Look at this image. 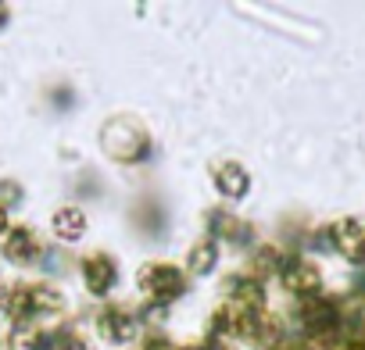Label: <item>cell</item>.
<instances>
[{
  "instance_id": "cell-1",
  "label": "cell",
  "mask_w": 365,
  "mask_h": 350,
  "mask_svg": "<svg viewBox=\"0 0 365 350\" xmlns=\"http://www.w3.org/2000/svg\"><path fill=\"white\" fill-rule=\"evenodd\" d=\"M190 290L187 268H179L172 261H143L136 268V293L147 311H168L175 300H182Z\"/></svg>"
},
{
  "instance_id": "cell-2",
  "label": "cell",
  "mask_w": 365,
  "mask_h": 350,
  "mask_svg": "<svg viewBox=\"0 0 365 350\" xmlns=\"http://www.w3.org/2000/svg\"><path fill=\"white\" fill-rule=\"evenodd\" d=\"M93 332H97V339L108 343V346H125V343H133L136 336H143V325H140V314H136L129 304L108 300V304L93 314Z\"/></svg>"
},
{
  "instance_id": "cell-3",
  "label": "cell",
  "mask_w": 365,
  "mask_h": 350,
  "mask_svg": "<svg viewBox=\"0 0 365 350\" xmlns=\"http://www.w3.org/2000/svg\"><path fill=\"white\" fill-rule=\"evenodd\" d=\"M79 279H83V290L90 293V297H97V300H108L115 290H118V279H122V272H118V261L108 254V250H86L83 258H79Z\"/></svg>"
},
{
  "instance_id": "cell-4",
  "label": "cell",
  "mask_w": 365,
  "mask_h": 350,
  "mask_svg": "<svg viewBox=\"0 0 365 350\" xmlns=\"http://www.w3.org/2000/svg\"><path fill=\"white\" fill-rule=\"evenodd\" d=\"M279 282L290 297L297 300H308V297H319L322 286H326V275H322V265L308 254H290L283 272H279Z\"/></svg>"
},
{
  "instance_id": "cell-5",
  "label": "cell",
  "mask_w": 365,
  "mask_h": 350,
  "mask_svg": "<svg viewBox=\"0 0 365 350\" xmlns=\"http://www.w3.org/2000/svg\"><path fill=\"white\" fill-rule=\"evenodd\" d=\"M43 254H47V247L33 226H11L8 236L0 240V258L15 268H29V265L43 261Z\"/></svg>"
},
{
  "instance_id": "cell-6",
  "label": "cell",
  "mask_w": 365,
  "mask_h": 350,
  "mask_svg": "<svg viewBox=\"0 0 365 350\" xmlns=\"http://www.w3.org/2000/svg\"><path fill=\"white\" fill-rule=\"evenodd\" d=\"M226 304H233L237 311L244 314H265L269 311V290L262 279H255L251 272H237V275H226Z\"/></svg>"
},
{
  "instance_id": "cell-7",
  "label": "cell",
  "mask_w": 365,
  "mask_h": 350,
  "mask_svg": "<svg viewBox=\"0 0 365 350\" xmlns=\"http://www.w3.org/2000/svg\"><path fill=\"white\" fill-rule=\"evenodd\" d=\"M0 314H4L15 329H29L36 322L29 282H0Z\"/></svg>"
},
{
  "instance_id": "cell-8",
  "label": "cell",
  "mask_w": 365,
  "mask_h": 350,
  "mask_svg": "<svg viewBox=\"0 0 365 350\" xmlns=\"http://www.w3.org/2000/svg\"><path fill=\"white\" fill-rule=\"evenodd\" d=\"M212 183H215V193L222 201L237 204L251 193V171L240 161H219V164H212Z\"/></svg>"
},
{
  "instance_id": "cell-9",
  "label": "cell",
  "mask_w": 365,
  "mask_h": 350,
  "mask_svg": "<svg viewBox=\"0 0 365 350\" xmlns=\"http://www.w3.org/2000/svg\"><path fill=\"white\" fill-rule=\"evenodd\" d=\"M104 150H108L118 164H136V161H143V157L150 154V139H147V132H143L136 122L125 118V132L104 136Z\"/></svg>"
},
{
  "instance_id": "cell-10",
  "label": "cell",
  "mask_w": 365,
  "mask_h": 350,
  "mask_svg": "<svg viewBox=\"0 0 365 350\" xmlns=\"http://www.w3.org/2000/svg\"><path fill=\"white\" fill-rule=\"evenodd\" d=\"M361 240H365V222L354 218V215H340V218H333V222L326 226V243H329V250H336L344 261L361 247Z\"/></svg>"
},
{
  "instance_id": "cell-11",
  "label": "cell",
  "mask_w": 365,
  "mask_h": 350,
  "mask_svg": "<svg viewBox=\"0 0 365 350\" xmlns=\"http://www.w3.org/2000/svg\"><path fill=\"white\" fill-rule=\"evenodd\" d=\"M51 233H54V240H58V243L72 247V243L86 240V233H90V218H86V211H83V208L65 204V208H58V211L51 215Z\"/></svg>"
},
{
  "instance_id": "cell-12",
  "label": "cell",
  "mask_w": 365,
  "mask_h": 350,
  "mask_svg": "<svg viewBox=\"0 0 365 350\" xmlns=\"http://www.w3.org/2000/svg\"><path fill=\"white\" fill-rule=\"evenodd\" d=\"M219 265H222V243L219 240L201 236V240L190 243V250H187V275L205 279V275H215Z\"/></svg>"
},
{
  "instance_id": "cell-13",
  "label": "cell",
  "mask_w": 365,
  "mask_h": 350,
  "mask_svg": "<svg viewBox=\"0 0 365 350\" xmlns=\"http://www.w3.org/2000/svg\"><path fill=\"white\" fill-rule=\"evenodd\" d=\"M287 250L283 247H276V243H258L255 250H251V258H247V272L255 275V279H279V272H283V265H287Z\"/></svg>"
},
{
  "instance_id": "cell-14",
  "label": "cell",
  "mask_w": 365,
  "mask_h": 350,
  "mask_svg": "<svg viewBox=\"0 0 365 350\" xmlns=\"http://www.w3.org/2000/svg\"><path fill=\"white\" fill-rule=\"evenodd\" d=\"M33 290V314L36 318H58L68 307V297L58 282H29Z\"/></svg>"
},
{
  "instance_id": "cell-15",
  "label": "cell",
  "mask_w": 365,
  "mask_h": 350,
  "mask_svg": "<svg viewBox=\"0 0 365 350\" xmlns=\"http://www.w3.org/2000/svg\"><path fill=\"white\" fill-rule=\"evenodd\" d=\"M240 226V218L230 211V208H208L205 211V236H212V240H219V243H230V236H233V229Z\"/></svg>"
},
{
  "instance_id": "cell-16",
  "label": "cell",
  "mask_w": 365,
  "mask_h": 350,
  "mask_svg": "<svg viewBox=\"0 0 365 350\" xmlns=\"http://www.w3.org/2000/svg\"><path fill=\"white\" fill-rule=\"evenodd\" d=\"M54 350H97V346L79 325H58L54 329Z\"/></svg>"
},
{
  "instance_id": "cell-17",
  "label": "cell",
  "mask_w": 365,
  "mask_h": 350,
  "mask_svg": "<svg viewBox=\"0 0 365 350\" xmlns=\"http://www.w3.org/2000/svg\"><path fill=\"white\" fill-rule=\"evenodd\" d=\"M22 201H26L22 183H15V179H0V211H15Z\"/></svg>"
},
{
  "instance_id": "cell-18",
  "label": "cell",
  "mask_w": 365,
  "mask_h": 350,
  "mask_svg": "<svg viewBox=\"0 0 365 350\" xmlns=\"http://www.w3.org/2000/svg\"><path fill=\"white\" fill-rule=\"evenodd\" d=\"M182 350H230V346H222V343H212V339H201V343H194V346H182Z\"/></svg>"
},
{
  "instance_id": "cell-19",
  "label": "cell",
  "mask_w": 365,
  "mask_h": 350,
  "mask_svg": "<svg viewBox=\"0 0 365 350\" xmlns=\"http://www.w3.org/2000/svg\"><path fill=\"white\" fill-rule=\"evenodd\" d=\"M8 22H11V8H8V4H0V29H4Z\"/></svg>"
},
{
  "instance_id": "cell-20",
  "label": "cell",
  "mask_w": 365,
  "mask_h": 350,
  "mask_svg": "<svg viewBox=\"0 0 365 350\" xmlns=\"http://www.w3.org/2000/svg\"><path fill=\"white\" fill-rule=\"evenodd\" d=\"M8 229H11V226H8V211H0V240L8 236Z\"/></svg>"
},
{
  "instance_id": "cell-21",
  "label": "cell",
  "mask_w": 365,
  "mask_h": 350,
  "mask_svg": "<svg viewBox=\"0 0 365 350\" xmlns=\"http://www.w3.org/2000/svg\"><path fill=\"white\" fill-rule=\"evenodd\" d=\"M19 339H8V336H0V350H15Z\"/></svg>"
},
{
  "instance_id": "cell-22",
  "label": "cell",
  "mask_w": 365,
  "mask_h": 350,
  "mask_svg": "<svg viewBox=\"0 0 365 350\" xmlns=\"http://www.w3.org/2000/svg\"><path fill=\"white\" fill-rule=\"evenodd\" d=\"M276 350H297V346H287V343H283V346H276Z\"/></svg>"
}]
</instances>
